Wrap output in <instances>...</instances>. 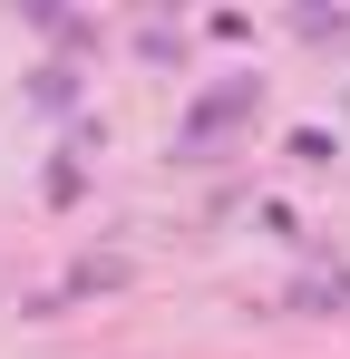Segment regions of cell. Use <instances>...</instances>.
Wrapping results in <instances>:
<instances>
[{
	"mask_svg": "<svg viewBox=\"0 0 350 359\" xmlns=\"http://www.w3.org/2000/svg\"><path fill=\"white\" fill-rule=\"evenodd\" d=\"M253 107H263V78H214V88L185 107V126H175V156H214Z\"/></svg>",
	"mask_w": 350,
	"mask_h": 359,
	"instance_id": "obj_1",
	"label": "cell"
},
{
	"mask_svg": "<svg viewBox=\"0 0 350 359\" xmlns=\"http://www.w3.org/2000/svg\"><path fill=\"white\" fill-rule=\"evenodd\" d=\"M292 29H302L311 49H341L350 59V10H292Z\"/></svg>",
	"mask_w": 350,
	"mask_h": 359,
	"instance_id": "obj_2",
	"label": "cell"
}]
</instances>
